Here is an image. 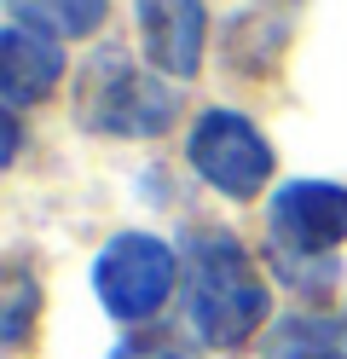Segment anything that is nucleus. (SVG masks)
I'll return each mask as SVG.
<instances>
[{
	"label": "nucleus",
	"instance_id": "obj_1",
	"mask_svg": "<svg viewBox=\"0 0 347 359\" xmlns=\"http://www.w3.org/2000/svg\"><path fill=\"white\" fill-rule=\"evenodd\" d=\"M266 313V278L231 232H197L185 243V319L203 348H243Z\"/></svg>",
	"mask_w": 347,
	"mask_h": 359
},
{
	"label": "nucleus",
	"instance_id": "obj_8",
	"mask_svg": "<svg viewBox=\"0 0 347 359\" xmlns=\"http://www.w3.org/2000/svg\"><path fill=\"white\" fill-rule=\"evenodd\" d=\"M266 359H347V319H336V313H284L272 325Z\"/></svg>",
	"mask_w": 347,
	"mask_h": 359
},
{
	"label": "nucleus",
	"instance_id": "obj_9",
	"mask_svg": "<svg viewBox=\"0 0 347 359\" xmlns=\"http://www.w3.org/2000/svg\"><path fill=\"white\" fill-rule=\"evenodd\" d=\"M12 24L53 35V41H87L104 24V0H6Z\"/></svg>",
	"mask_w": 347,
	"mask_h": 359
},
{
	"label": "nucleus",
	"instance_id": "obj_6",
	"mask_svg": "<svg viewBox=\"0 0 347 359\" xmlns=\"http://www.w3.org/2000/svg\"><path fill=\"white\" fill-rule=\"evenodd\" d=\"M139 47L156 76L191 81L203 70V41H208V12L203 0H133Z\"/></svg>",
	"mask_w": 347,
	"mask_h": 359
},
{
	"label": "nucleus",
	"instance_id": "obj_2",
	"mask_svg": "<svg viewBox=\"0 0 347 359\" xmlns=\"http://www.w3.org/2000/svg\"><path fill=\"white\" fill-rule=\"evenodd\" d=\"M76 122L116 140H156L179 122V93L128 47H104L76 81Z\"/></svg>",
	"mask_w": 347,
	"mask_h": 359
},
{
	"label": "nucleus",
	"instance_id": "obj_7",
	"mask_svg": "<svg viewBox=\"0 0 347 359\" xmlns=\"http://www.w3.org/2000/svg\"><path fill=\"white\" fill-rule=\"evenodd\" d=\"M64 76V53L53 35H35L23 24L0 29V99L6 110H29L35 99H46V87Z\"/></svg>",
	"mask_w": 347,
	"mask_h": 359
},
{
	"label": "nucleus",
	"instance_id": "obj_4",
	"mask_svg": "<svg viewBox=\"0 0 347 359\" xmlns=\"http://www.w3.org/2000/svg\"><path fill=\"white\" fill-rule=\"evenodd\" d=\"M266 232H272L278 273L330 261L347 243V186H336V180H284L266 203Z\"/></svg>",
	"mask_w": 347,
	"mask_h": 359
},
{
	"label": "nucleus",
	"instance_id": "obj_10",
	"mask_svg": "<svg viewBox=\"0 0 347 359\" xmlns=\"http://www.w3.org/2000/svg\"><path fill=\"white\" fill-rule=\"evenodd\" d=\"M35 307H41V290H35V278L23 273V266H12V273H6V313H0V342H6V348H18L23 336H29V325H35Z\"/></svg>",
	"mask_w": 347,
	"mask_h": 359
},
{
	"label": "nucleus",
	"instance_id": "obj_5",
	"mask_svg": "<svg viewBox=\"0 0 347 359\" xmlns=\"http://www.w3.org/2000/svg\"><path fill=\"white\" fill-rule=\"evenodd\" d=\"M185 151H191V168L220 197H231V203L266 191V180H272V145L261 140V128L249 116H238V110H203Z\"/></svg>",
	"mask_w": 347,
	"mask_h": 359
},
{
	"label": "nucleus",
	"instance_id": "obj_11",
	"mask_svg": "<svg viewBox=\"0 0 347 359\" xmlns=\"http://www.w3.org/2000/svg\"><path fill=\"white\" fill-rule=\"evenodd\" d=\"M110 359H185V348L168 342V336H139V342H122Z\"/></svg>",
	"mask_w": 347,
	"mask_h": 359
},
{
	"label": "nucleus",
	"instance_id": "obj_3",
	"mask_svg": "<svg viewBox=\"0 0 347 359\" xmlns=\"http://www.w3.org/2000/svg\"><path fill=\"white\" fill-rule=\"evenodd\" d=\"M174 278H179V255L151 232H116L93 261V290H99L104 313L122 325L156 319L162 302L174 296Z\"/></svg>",
	"mask_w": 347,
	"mask_h": 359
}]
</instances>
